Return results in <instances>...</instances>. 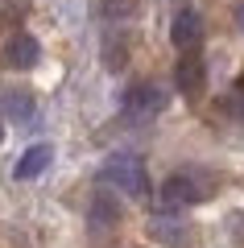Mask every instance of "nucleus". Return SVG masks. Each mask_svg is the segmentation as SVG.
I'll list each match as a JSON object with an SVG mask.
<instances>
[{
  "mask_svg": "<svg viewBox=\"0 0 244 248\" xmlns=\"http://www.w3.org/2000/svg\"><path fill=\"white\" fill-rule=\"evenodd\" d=\"M215 174L203 166H186V170H174V174L162 182L157 190V215H178L182 207H199L215 195Z\"/></svg>",
  "mask_w": 244,
  "mask_h": 248,
  "instance_id": "f257e3e1",
  "label": "nucleus"
},
{
  "mask_svg": "<svg viewBox=\"0 0 244 248\" xmlns=\"http://www.w3.org/2000/svg\"><path fill=\"white\" fill-rule=\"evenodd\" d=\"M96 182L112 186L116 195H124V199H145L149 195V170H145V161L137 153H112L96 170Z\"/></svg>",
  "mask_w": 244,
  "mask_h": 248,
  "instance_id": "f03ea898",
  "label": "nucleus"
},
{
  "mask_svg": "<svg viewBox=\"0 0 244 248\" xmlns=\"http://www.w3.org/2000/svg\"><path fill=\"white\" fill-rule=\"evenodd\" d=\"M162 108H166V91L157 87V83H149V79L129 83L120 91V116L124 120H153Z\"/></svg>",
  "mask_w": 244,
  "mask_h": 248,
  "instance_id": "7ed1b4c3",
  "label": "nucleus"
},
{
  "mask_svg": "<svg viewBox=\"0 0 244 248\" xmlns=\"http://www.w3.org/2000/svg\"><path fill=\"white\" fill-rule=\"evenodd\" d=\"M203 17L199 9H191V4H182V9L174 13V21H170V42H174L178 54H203Z\"/></svg>",
  "mask_w": 244,
  "mask_h": 248,
  "instance_id": "20e7f679",
  "label": "nucleus"
},
{
  "mask_svg": "<svg viewBox=\"0 0 244 248\" xmlns=\"http://www.w3.org/2000/svg\"><path fill=\"white\" fill-rule=\"evenodd\" d=\"M120 199H116V190L112 186H99L96 195H91V203H87V228L91 232H108V228H116L120 223Z\"/></svg>",
  "mask_w": 244,
  "mask_h": 248,
  "instance_id": "39448f33",
  "label": "nucleus"
},
{
  "mask_svg": "<svg viewBox=\"0 0 244 248\" xmlns=\"http://www.w3.org/2000/svg\"><path fill=\"white\" fill-rule=\"evenodd\" d=\"M4 62H9L13 71H33L37 62H42V42H37L33 33H13L9 46H4Z\"/></svg>",
  "mask_w": 244,
  "mask_h": 248,
  "instance_id": "423d86ee",
  "label": "nucleus"
},
{
  "mask_svg": "<svg viewBox=\"0 0 244 248\" xmlns=\"http://www.w3.org/2000/svg\"><path fill=\"white\" fill-rule=\"evenodd\" d=\"M50 161H54V149L46 141H37V145H29V149L17 157L13 178H17V182H33V178H42L46 170H50Z\"/></svg>",
  "mask_w": 244,
  "mask_h": 248,
  "instance_id": "0eeeda50",
  "label": "nucleus"
},
{
  "mask_svg": "<svg viewBox=\"0 0 244 248\" xmlns=\"http://www.w3.org/2000/svg\"><path fill=\"white\" fill-rule=\"evenodd\" d=\"M178 91L182 95H199L203 87H207V62H203V54H178Z\"/></svg>",
  "mask_w": 244,
  "mask_h": 248,
  "instance_id": "6e6552de",
  "label": "nucleus"
},
{
  "mask_svg": "<svg viewBox=\"0 0 244 248\" xmlns=\"http://www.w3.org/2000/svg\"><path fill=\"white\" fill-rule=\"evenodd\" d=\"M0 108H4V116L13 124H33L37 120V104H33L29 91H4L0 95Z\"/></svg>",
  "mask_w": 244,
  "mask_h": 248,
  "instance_id": "1a4fd4ad",
  "label": "nucleus"
},
{
  "mask_svg": "<svg viewBox=\"0 0 244 248\" xmlns=\"http://www.w3.org/2000/svg\"><path fill=\"white\" fill-rule=\"evenodd\" d=\"M104 66L108 71H124L129 66V37H124L120 25H108V33H104Z\"/></svg>",
  "mask_w": 244,
  "mask_h": 248,
  "instance_id": "9d476101",
  "label": "nucleus"
},
{
  "mask_svg": "<svg viewBox=\"0 0 244 248\" xmlns=\"http://www.w3.org/2000/svg\"><path fill=\"white\" fill-rule=\"evenodd\" d=\"M96 17L104 25H124L137 17V0H96Z\"/></svg>",
  "mask_w": 244,
  "mask_h": 248,
  "instance_id": "9b49d317",
  "label": "nucleus"
},
{
  "mask_svg": "<svg viewBox=\"0 0 244 248\" xmlns=\"http://www.w3.org/2000/svg\"><path fill=\"white\" fill-rule=\"evenodd\" d=\"M236 29H240V33H244V0H240V4H236Z\"/></svg>",
  "mask_w": 244,
  "mask_h": 248,
  "instance_id": "f8f14e48",
  "label": "nucleus"
},
{
  "mask_svg": "<svg viewBox=\"0 0 244 248\" xmlns=\"http://www.w3.org/2000/svg\"><path fill=\"white\" fill-rule=\"evenodd\" d=\"M0 141H4V124H0Z\"/></svg>",
  "mask_w": 244,
  "mask_h": 248,
  "instance_id": "ddd939ff",
  "label": "nucleus"
},
{
  "mask_svg": "<svg viewBox=\"0 0 244 248\" xmlns=\"http://www.w3.org/2000/svg\"><path fill=\"white\" fill-rule=\"evenodd\" d=\"M236 87H244V79H240V83H236Z\"/></svg>",
  "mask_w": 244,
  "mask_h": 248,
  "instance_id": "4468645a",
  "label": "nucleus"
}]
</instances>
